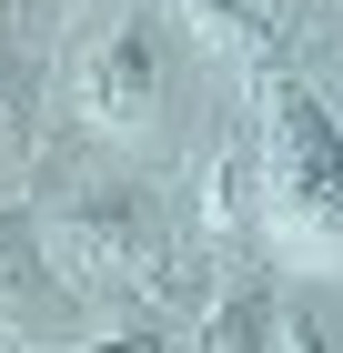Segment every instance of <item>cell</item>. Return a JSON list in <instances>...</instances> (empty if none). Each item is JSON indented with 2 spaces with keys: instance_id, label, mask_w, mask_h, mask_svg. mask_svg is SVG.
<instances>
[{
  "instance_id": "obj_7",
  "label": "cell",
  "mask_w": 343,
  "mask_h": 353,
  "mask_svg": "<svg viewBox=\"0 0 343 353\" xmlns=\"http://www.w3.org/2000/svg\"><path fill=\"white\" fill-rule=\"evenodd\" d=\"M21 283H30V252H21V232L0 222V293H21Z\"/></svg>"
},
{
  "instance_id": "obj_9",
  "label": "cell",
  "mask_w": 343,
  "mask_h": 353,
  "mask_svg": "<svg viewBox=\"0 0 343 353\" xmlns=\"http://www.w3.org/2000/svg\"><path fill=\"white\" fill-rule=\"evenodd\" d=\"M0 132H10V61H0Z\"/></svg>"
},
{
  "instance_id": "obj_5",
  "label": "cell",
  "mask_w": 343,
  "mask_h": 353,
  "mask_svg": "<svg viewBox=\"0 0 343 353\" xmlns=\"http://www.w3.org/2000/svg\"><path fill=\"white\" fill-rule=\"evenodd\" d=\"M273 353H343L313 303H273Z\"/></svg>"
},
{
  "instance_id": "obj_6",
  "label": "cell",
  "mask_w": 343,
  "mask_h": 353,
  "mask_svg": "<svg viewBox=\"0 0 343 353\" xmlns=\"http://www.w3.org/2000/svg\"><path fill=\"white\" fill-rule=\"evenodd\" d=\"M192 21L212 41H233V51H263V21H253V0H192Z\"/></svg>"
},
{
  "instance_id": "obj_8",
  "label": "cell",
  "mask_w": 343,
  "mask_h": 353,
  "mask_svg": "<svg viewBox=\"0 0 343 353\" xmlns=\"http://www.w3.org/2000/svg\"><path fill=\"white\" fill-rule=\"evenodd\" d=\"M101 353H161V333H121V343H101Z\"/></svg>"
},
{
  "instance_id": "obj_1",
  "label": "cell",
  "mask_w": 343,
  "mask_h": 353,
  "mask_svg": "<svg viewBox=\"0 0 343 353\" xmlns=\"http://www.w3.org/2000/svg\"><path fill=\"white\" fill-rule=\"evenodd\" d=\"M263 202L293 252H343V132L313 91H273V141H263Z\"/></svg>"
},
{
  "instance_id": "obj_2",
  "label": "cell",
  "mask_w": 343,
  "mask_h": 353,
  "mask_svg": "<svg viewBox=\"0 0 343 353\" xmlns=\"http://www.w3.org/2000/svg\"><path fill=\"white\" fill-rule=\"evenodd\" d=\"M161 101H172L161 30L152 21H111L101 41H91V61H81V111H91L101 132H141V121H161Z\"/></svg>"
},
{
  "instance_id": "obj_4",
  "label": "cell",
  "mask_w": 343,
  "mask_h": 353,
  "mask_svg": "<svg viewBox=\"0 0 343 353\" xmlns=\"http://www.w3.org/2000/svg\"><path fill=\"white\" fill-rule=\"evenodd\" d=\"M202 353H273V303H263V293H222Z\"/></svg>"
},
{
  "instance_id": "obj_3",
  "label": "cell",
  "mask_w": 343,
  "mask_h": 353,
  "mask_svg": "<svg viewBox=\"0 0 343 353\" xmlns=\"http://www.w3.org/2000/svg\"><path fill=\"white\" fill-rule=\"evenodd\" d=\"M61 243L91 252V263L111 272H141L161 252V212L141 182H71V202H61Z\"/></svg>"
}]
</instances>
